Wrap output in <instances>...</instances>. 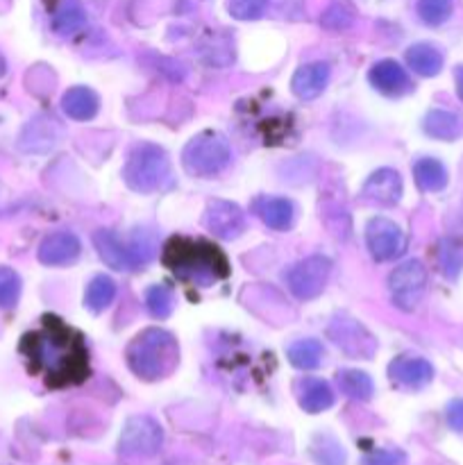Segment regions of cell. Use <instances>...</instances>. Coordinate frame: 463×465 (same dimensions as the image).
<instances>
[{"label":"cell","mask_w":463,"mask_h":465,"mask_svg":"<svg viewBox=\"0 0 463 465\" xmlns=\"http://www.w3.org/2000/svg\"><path fill=\"white\" fill-rule=\"evenodd\" d=\"M172 307H175V293L172 289L163 284H154L145 291V309H148L150 316L154 321H163L172 313Z\"/></svg>","instance_id":"f546056e"},{"label":"cell","mask_w":463,"mask_h":465,"mask_svg":"<svg viewBox=\"0 0 463 465\" xmlns=\"http://www.w3.org/2000/svg\"><path fill=\"white\" fill-rule=\"evenodd\" d=\"M368 80L375 86L379 94L389 95V98H402V95L411 94L413 82L409 77L407 68L399 66L395 59H381L368 73Z\"/></svg>","instance_id":"4fadbf2b"},{"label":"cell","mask_w":463,"mask_h":465,"mask_svg":"<svg viewBox=\"0 0 463 465\" xmlns=\"http://www.w3.org/2000/svg\"><path fill=\"white\" fill-rule=\"evenodd\" d=\"M54 121L48 118H34L25 125L18 139V148L25 153H45L54 145Z\"/></svg>","instance_id":"7402d4cb"},{"label":"cell","mask_w":463,"mask_h":465,"mask_svg":"<svg viewBox=\"0 0 463 465\" xmlns=\"http://www.w3.org/2000/svg\"><path fill=\"white\" fill-rule=\"evenodd\" d=\"M230 143L218 132H200L186 143L182 153V166L193 177H213L230 163Z\"/></svg>","instance_id":"5b68a950"},{"label":"cell","mask_w":463,"mask_h":465,"mask_svg":"<svg viewBox=\"0 0 463 465\" xmlns=\"http://www.w3.org/2000/svg\"><path fill=\"white\" fill-rule=\"evenodd\" d=\"M127 366L139 380L157 381L171 375L180 359V348L171 331L150 327L136 334L127 345Z\"/></svg>","instance_id":"3957f363"},{"label":"cell","mask_w":463,"mask_h":465,"mask_svg":"<svg viewBox=\"0 0 463 465\" xmlns=\"http://www.w3.org/2000/svg\"><path fill=\"white\" fill-rule=\"evenodd\" d=\"M443 53L431 44H413L407 50V64L413 73L422 77L438 75L443 68Z\"/></svg>","instance_id":"cb8c5ba5"},{"label":"cell","mask_w":463,"mask_h":465,"mask_svg":"<svg viewBox=\"0 0 463 465\" xmlns=\"http://www.w3.org/2000/svg\"><path fill=\"white\" fill-rule=\"evenodd\" d=\"M427 136L438 141H457L463 134V118L448 109H431L422 121Z\"/></svg>","instance_id":"44dd1931"},{"label":"cell","mask_w":463,"mask_h":465,"mask_svg":"<svg viewBox=\"0 0 463 465\" xmlns=\"http://www.w3.org/2000/svg\"><path fill=\"white\" fill-rule=\"evenodd\" d=\"M254 213L263 221V225H268L271 230L284 232L293 225L295 218V207L291 200L286 198H259L254 203Z\"/></svg>","instance_id":"ffe728a7"},{"label":"cell","mask_w":463,"mask_h":465,"mask_svg":"<svg viewBox=\"0 0 463 465\" xmlns=\"http://www.w3.org/2000/svg\"><path fill=\"white\" fill-rule=\"evenodd\" d=\"M366 245L375 262H393L407 250V236L389 218H372L366 225Z\"/></svg>","instance_id":"30bf717a"},{"label":"cell","mask_w":463,"mask_h":465,"mask_svg":"<svg viewBox=\"0 0 463 465\" xmlns=\"http://www.w3.org/2000/svg\"><path fill=\"white\" fill-rule=\"evenodd\" d=\"M113 298H116V282L107 275H95L86 286L84 307L89 312L100 313L113 302Z\"/></svg>","instance_id":"4316f807"},{"label":"cell","mask_w":463,"mask_h":465,"mask_svg":"<svg viewBox=\"0 0 463 465\" xmlns=\"http://www.w3.org/2000/svg\"><path fill=\"white\" fill-rule=\"evenodd\" d=\"M361 203L393 207L402 198V177L393 168H379L361 186Z\"/></svg>","instance_id":"7c38bea8"},{"label":"cell","mask_w":463,"mask_h":465,"mask_svg":"<svg viewBox=\"0 0 463 465\" xmlns=\"http://www.w3.org/2000/svg\"><path fill=\"white\" fill-rule=\"evenodd\" d=\"M404 454L398 450H375V452L366 454L361 465H402Z\"/></svg>","instance_id":"8d00e7d4"},{"label":"cell","mask_w":463,"mask_h":465,"mask_svg":"<svg viewBox=\"0 0 463 465\" xmlns=\"http://www.w3.org/2000/svg\"><path fill=\"white\" fill-rule=\"evenodd\" d=\"M162 263L180 282L200 289H209L216 282L227 280L232 272L225 252L204 239L171 236L163 243Z\"/></svg>","instance_id":"7a4b0ae2"},{"label":"cell","mask_w":463,"mask_h":465,"mask_svg":"<svg viewBox=\"0 0 463 465\" xmlns=\"http://www.w3.org/2000/svg\"><path fill=\"white\" fill-rule=\"evenodd\" d=\"M352 23H354V7L348 3V0H334V3H331L320 16V25L331 32L348 30Z\"/></svg>","instance_id":"1f68e13d"},{"label":"cell","mask_w":463,"mask_h":465,"mask_svg":"<svg viewBox=\"0 0 463 465\" xmlns=\"http://www.w3.org/2000/svg\"><path fill=\"white\" fill-rule=\"evenodd\" d=\"M448 425L454 431H463V400H452L448 404Z\"/></svg>","instance_id":"74e56055"},{"label":"cell","mask_w":463,"mask_h":465,"mask_svg":"<svg viewBox=\"0 0 463 465\" xmlns=\"http://www.w3.org/2000/svg\"><path fill=\"white\" fill-rule=\"evenodd\" d=\"M454 80H457V95L463 103V66H457V71H454Z\"/></svg>","instance_id":"f35d334b"},{"label":"cell","mask_w":463,"mask_h":465,"mask_svg":"<svg viewBox=\"0 0 463 465\" xmlns=\"http://www.w3.org/2000/svg\"><path fill=\"white\" fill-rule=\"evenodd\" d=\"M5 73H7V62H5V57L0 54V77H5Z\"/></svg>","instance_id":"ab89813d"},{"label":"cell","mask_w":463,"mask_h":465,"mask_svg":"<svg viewBox=\"0 0 463 465\" xmlns=\"http://www.w3.org/2000/svg\"><path fill=\"white\" fill-rule=\"evenodd\" d=\"M163 443V431L157 420L148 416H134L125 422L118 450L125 457H154Z\"/></svg>","instance_id":"ba28073f"},{"label":"cell","mask_w":463,"mask_h":465,"mask_svg":"<svg viewBox=\"0 0 463 465\" xmlns=\"http://www.w3.org/2000/svg\"><path fill=\"white\" fill-rule=\"evenodd\" d=\"M82 252L80 239L71 232H53L39 245V262L44 266H68Z\"/></svg>","instance_id":"5bb4252c"},{"label":"cell","mask_w":463,"mask_h":465,"mask_svg":"<svg viewBox=\"0 0 463 465\" xmlns=\"http://www.w3.org/2000/svg\"><path fill=\"white\" fill-rule=\"evenodd\" d=\"M86 25V14L77 0H62L53 14V27L57 35H75Z\"/></svg>","instance_id":"484cf974"},{"label":"cell","mask_w":463,"mask_h":465,"mask_svg":"<svg viewBox=\"0 0 463 465\" xmlns=\"http://www.w3.org/2000/svg\"><path fill=\"white\" fill-rule=\"evenodd\" d=\"M268 0H227V12L236 21H254L263 14Z\"/></svg>","instance_id":"d590c367"},{"label":"cell","mask_w":463,"mask_h":465,"mask_svg":"<svg viewBox=\"0 0 463 465\" xmlns=\"http://www.w3.org/2000/svg\"><path fill=\"white\" fill-rule=\"evenodd\" d=\"M327 334H330V339L334 341L345 354H350V357L370 359L377 350V341L372 339L370 331H368L359 321L345 316V313L334 316V321L330 322Z\"/></svg>","instance_id":"9c48e42d"},{"label":"cell","mask_w":463,"mask_h":465,"mask_svg":"<svg viewBox=\"0 0 463 465\" xmlns=\"http://www.w3.org/2000/svg\"><path fill=\"white\" fill-rule=\"evenodd\" d=\"M94 245L95 250H98L100 259H103L109 268H113V271H134L130 250H127V245L123 243L121 236L113 230H95Z\"/></svg>","instance_id":"e0dca14e"},{"label":"cell","mask_w":463,"mask_h":465,"mask_svg":"<svg viewBox=\"0 0 463 465\" xmlns=\"http://www.w3.org/2000/svg\"><path fill=\"white\" fill-rule=\"evenodd\" d=\"M336 381H339L340 391L352 400H361V402H366V400H370L372 393H375V386H372L370 375L363 371L345 368V371H339Z\"/></svg>","instance_id":"83f0119b"},{"label":"cell","mask_w":463,"mask_h":465,"mask_svg":"<svg viewBox=\"0 0 463 465\" xmlns=\"http://www.w3.org/2000/svg\"><path fill=\"white\" fill-rule=\"evenodd\" d=\"M18 295H21V277L12 268L0 266V309L14 307Z\"/></svg>","instance_id":"836d02e7"},{"label":"cell","mask_w":463,"mask_h":465,"mask_svg":"<svg viewBox=\"0 0 463 465\" xmlns=\"http://www.w3.org/2000/svg\"><path fill=\"white\" fill-rule=\"evenodd\" d=\"M298 402L307 413H320L334 404V391L325 380L304 377L298 384Z\"/></svg>","instance_id":"d6986e66"},{"label":"cell","mask_w":463,"mask_h":465,"mask_svg":"<svg viewBox=\"0 0 463 465\" xmlns=\"http://www.w3.org/2000/svg\"><path fill=\"white\" fill-rule=\"evenodd\" d=\"M204 227L218 239L232 241L245 230V213L239 204L227 200H209L204 209Z\"/></svg>","instance_id":"8fae6325"},{"label":"cell","mask_w":463,"mask_h":465,"mask_svg":"<svg viewBox=\"0 0 463 465\" xmlns=\"http://www.w3.org/2000/svg\"><path fill=\"white\" fill-rule=\"evenodd\" d=\"M438 268L448 280H457L463 271V241L461 239H443L436 250Z\"/></svg>","instance_id":"f1b7e54d"},{"label":"cell","mask_w":463,"mask_h":465,"mask_svg":"<svg viewBox=\"0 0 463 465\" xmlns=\"http://www.w3.org/2000/svg\"><path fill=\"white\" fill-rule=\"evenodd\" d=\"M62 109L73 121H91L100 109V98L89 86H73L62 95Z\"/></svg>","instance_id":"ac0fdd59"},{"label":"cell","mask_w":463,"mask_h":465,"mask_svg":"<svg viewBox=\"0 0 463 465\" xmlns=\"http://www.w3.org/2000/svg\"><path fill=\"white\" fill-rule=\"evenodd\" d=\"M418 16L425 25H443L452 16V0H418Z\"/></svg>","instance_id":"d6a6232c"},{"label":"cell","mask_w":463,"mask_h":465,"mask_svg":"<svg viewBox=\"0 0 463 465\" xmlns=\"http://www.w3.org/2000/svg\"><path fill=\"white\" fill-rule=\"evenodd\" d=\"M427 271L418 259H409V262L399 263L389 277L390 300L402 312H413L416 304L420 302L422 293H425Z\"/></svg>","instance_id":"52a82bcc"},{"label":"cell","mask_w":463,"mask_h":465,"mask_svg":"<svg viewBox=\"0 0 463 465\" xmlns=\"http://www.w3.org/2000/svg\"><path fill=\"white\" fill-rule=\"evenodd\" d=\"M311 454L320 465H345L343 448L331 439H318L313 443Z\"/></svg>","instance_id":"e575fe53"},{"label":"cell","mask_w":463,"mask_h":465,"mask_svg":"<svg viewBox=\"0 0 463 465\" xmlns=\"http://www.w3.org/2000/svg\"><path fill=\"white\" fill-rule=\"evenodd\" d=\"M413 177L420 191L427 193H438L448 186V168L434 157H420L413 163Z\"/></svg>","instance_id":"603a6c76"},{"label":"cell","mask_w":463,"mask_h":465,"mask_svg":"<svg viewBox=\"0 0 463 465\" xmlns=\"http://www.w3.org/2000/svg\"><path fill=\"white\" fill-rule=\"evenodd\" d=\"M21 354L27 371L41 377L48 389H68L89 377L84 339L57 316H44L39 327L23 336Z\"/></svg>","instance_id":"6da1fadb"},{"label":"cell","mask_w":463,"mask_h":465,"mask_svg":"<svg viewBox=\"0 0 463 465\" xmlns=\"http://www.w3.org/2000/svg\"><path fill=\"white\" fill-rule=\"evenodd\" d=\"M331 275V262L322 254H311L286 272V286L298 300H313L325 291Z\"/></svg>","instance_id":"8992f818"},{"label":"cell","mask_w":463,"mask_h":465,"mask_svg":"<svg viewBox=\"0 0 463 465\" xmlns=\"http://www.w3.org/2000/svg\"><path fill=\"white\" fill-rule=\"evenodd\" d=\"M123 180L136 193H157L171 184V159L166 150L154 143H139L132 148L123 168Z\"/></svg>","instance_id":"277c9868"},{"label":"cell","mask_w":463,"mask_h":465,"mask_svg":"<svg viewBox=\"0 0 463 465\" xmlns=\"http://www.w3.org/2000/svg\"><path fill=\"white\" fill-rule=\"evenodd\" d=\"M127 250H130V257L134 268L145 266L150 259L157 252V243H154V234L150 230H134L130 236V243H125Z\"/></svg>","instance_id":"4dcf8cb0"},{"label":"cell","mask_w":463,"mask_h":465,"mask_svg":"<svg viewBox=\"0 0 463 465\" xmlns=\"http://www.w3.org/2000/svg\"><path fill=\"white\" fill-rule=\"evenodd\" d=\"M286 357H289L291 366L298 368V371H313L322 363V357H325V350H322V343L316 339H304L295 341L289 350H286Z\"/></svg>","instance_id":"d4e9b609"},{"label":"cell","mask_w":463,"mask_h":465,"mask_svg":"<svg viewBox=\"0 0 463 465\" xmlns=\"http://www.w3.org/2000/svg\"><path fill=\"white\" fill-rule=\"evenodd\" d=\"M331 68L327 62H311L304 64L295 71L293 80H291V89L300 100H313L325 91L327 82H330Z\"/></svg>","instance_id":"2e32d148"},{"label":"cell","mask_w":463,"mask_h":465,"mask_svg":"<svg viewBox=\"0 0 463 465\" xmlns=\"http://www.w3.org/2000/svg\"><path fill=\"white\" fill-rule=\"evenodd\" d=\"M389 377L404 389H422L434 380V368L422 357H398L390 361Z\"/></svg>","instance_id":"9a60e30c"}]
</instances>
